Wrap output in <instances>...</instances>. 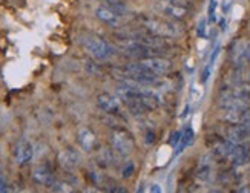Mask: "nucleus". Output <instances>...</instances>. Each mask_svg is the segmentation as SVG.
<instances>
[{"label":"nucleus","mask_w":250,"mask_h":193,"mask_svg":"<svg viewBox=\"0 0 250 193\" xmlns=\"http://www.w3.org/2000/svg\"><path fill=\"white\" fill-rule=\"evenodd\" d=\"M193 139H195V132H193V129H192L190 126H188V127L181 132V139H180V143H178V146H177V152H175V155L181 154L184 149L189 147V146L193 143Z\"/></svg>","instance_id":"obj_15"},{"label":"nucleus","mask_w":250,"mask_h":193,"mask_svg":"<svg viewBox=\"0 0 250 193\" xmlns=\"http://www.w3.org/2000/svg\"><path fill=\"white\" fill-rule=\"evenodd\" d=\"M198 36L200 37H204L206 36V20L204 19L200 21V25H198Z\"/></svg>","instance_id":"obj_24"},{"label":"nucleus","mask_w":250,"mask_h":193,"mask_svg":"<svg viewBox=\"0 0 250 193\" xmlns=\"http://www.w3.org/2000/svg\"><path fill=\"white\" fill-rule=\"evenodd\" d=\"M86 69H88V72L89 74H94V75H102V69H100V66L97 63H94V61H88L86 63Z\"/></svg>","instance_id":"obj_18"},{"label":"nucleus","mask_w":250,"mask_h":193,"mask_svg":"<svg viewBox=\"0 0 250 193\" xmlns=\"http://www.w3.org/2000/svg\"><path fill=\"white\" fill-rule=\"evenodd\" d=\"M247 83H250V72H249V77H247Z\"/></svg>","instance_id":"obj_27"},{"label":"nucleus","mask_w":250,"mask_h":193,"mask_svg":"<svg viewBox=\"0 0 250 193\" xmlns=\"http://www.w3.org/2000/svg\"><path fill=\"white\" fill-rule=\"evenodd\" d=\"M103 5L109 6L112 11H115V13L120 14L122 17H125L129 13V8L123 0H103Z\"/></svg>","instance_id":"obj_16"},{"label":"nucleus","mask_w":250,"mask_h":193,"mask_svg":"<svg viewBox=\"0 0 250 193\" xmlns=\"http://www.w3.org/2000/svg\"><path fill=\"white\" fill-rule=\"evenodd\" d=\"M80 43L83 48L88 51L95 60L100 61H107L114 57L115 49L109 41H106L104 39L94 36V34H86L80 39Z\"/></svg>","instance_id":"obj_2"},{"label":"nucleus","mask_w":250,"mask_h":193,"mask_svg":"<svg viewBox=\"0 0 250 193\" xmlns=\"http://www.w3.org/2000/svg\"><path fill=\"white\" fill-rule=\"evenodd\" d=\"M0 192H6V186H5V182L0 179Z\"/></svg>","instance_id":"obj_26"},{"label":"nucleus","mask_w":250,"mask_h":193,"mask_svg":"<svg viewBox=\"0 0 250 193\" xmlns=\"http://www.w3.org/2000/svg\"><path fill=\"white\" fill-rule=\"evenodd\" d=\"M79 144L86 152H92L97 146V136L88 127H82L79 131Z\"/></svg>","instance_id":"obj_14"},{"label":"nucleus","mask_w":250,"mask_h":193,"mask_svg":"<svg viewBox=\"0 0 250 193\" xmlns=\"http://www.w3.org/2000/svg\"><path fill=\"white\" fill-rule=\"evenodd\" d=\"M140 23L149 32H152V34L163 37V39L177 37L181 34V29L178 28V21L172 19H161L157 16L143 14L140 17Z\"/></svg>","instance_id":"obj_1"},{"label":"nucleus","mask_w":250,"mask_h":193,"mask_svg":"<svg viewBox=\"0 0 250 193\" xmlns=\"http://www.w3.org/2000/svg\"><path fill=\"white\" fill-rule=\"evenodd\" d=\"M197 176L204 181V182H208L213 178V158L212 155H204L200 161V164H198V170H197Z\"/></svg>","instance_id":"obj_13"},{"label":"nucleus","mask_w":250,"mask_h":193,"mask_svg":"<svg viewBox=\"0 0 250 193\" xmlns=\"http://www.w3.org/2000/svg\"><path fill=\"white\" fill-rule=\"evenodd\" d=\"M180 139H181V132H175L172 135V139H170V144L172 146H178V143H180Z\"/></svg>","instance_id":"obj_23"},{"label":"nucleus","mask_w":250,"mask_h":193,"mask_svg":"<svg viewBox=\"0 0 250 193\" xmlns=\"http://www.w3.org/2000/svg\"><path fill=\"white\" fill-rule=\"evenodd\" d=\"M210 72H212V66H210V64H208V66L204 68L203 74H201V81L203 83H208V80L210 77Z\"/></svg>","instance_id":"obj_20"},{"label":"nucleus","mask_w":250,"mask_h":193,"mask_svg":"<svg viewBox=\"0 0 250 193\" xmlns=\"http://www.w3.org/2000/svg\"><path fill=\"white\" fill-rule=\"evenodd\" d=\"M95 16L100 21H103V23H106L107 26H111V28H120L122 26V19L123 17L120 14H117L115 11H112L109 6L103 5V3L100 6H97Z\"/></svg>","instance_id":"obj_9"},{"label":"nucleus","mask_w":250,"mask_h":193,"mask_svg":"<svg viewBox=\"0 0 250 193\" xmlns=\"http://www.w3.org/2000/svg\"><path fill=\"white\" fill-rule=\"evenodd\" d=\"M122 49L125 51L126 56H130L138 60L147 58V57H155V56L163 54V51H160L157 48H152V46L146 45V43H141L138 40H129V39H125Z\"/></svg>","instance_id":"obj_3"},{"label":"nucleus","mask_w":250,"mask_h":193,"mask_svg":"<svg viewBox=\"0 0 250 193\" xmlns=\"http://www.w3.org/2000/svg\"><path fill=\"white\" fill-rule=\"evenodd\" d=\"M16 159L19 164H28L29 161L32 159V156H34V149H32V144L29 141H26V139H21V141L17 143L16 146Z\"/></svg>","instance_id":"obj_12"},{"label":"nucleus","mask_w":250,"mask_h":193,"mask_svg":"<svg viewBox=\"0 0 250 193\" xmlns=\"http://www.w3.org/2000/svg\"><path fill=\"white\" fill-rule=\"evenodd\" d=\"M32 181L39 186H45V187H52V184L56 182V176H54V172L48 164H40L34 170H32Z\"/></svg>","instance_id":"obj_10"},{"label":"nucleus","mask_w":250,"mask_h":193,"mask_svg":"<svg viewBox=\"0 0 250 193\" xmlns=\"http://www.w3.org/2000/svg\"><path fill=\"white\" fill-rule=\"evenodd\" d=\"M220 51H221V45H218L215 49H213V52H212V56H210V61H209V64L213 68V64H215V60L218 58V56H220Z\"/></svg>","instance_id":"obj_21"},{"label":"nucleus","mask_w":250,"mask_h":193,"mask_svg":"<svg viewBox=\"0 0 250 193\" xmlns=\"http://www.w3.org/2000/svg\"><path fill=\"white\" fill-rule=\"evenodd\" d=\"M79 163H80V154L74 147L63 149L59 154V164L63 170L71 172L79 166Z\"/></svg>","instance_id":"obj_11"},{"label":"nucleus","mask_w":250,"mask_h":193,"mask_svg":"<svg viewBox=\"0 0 250 193\" xmlns=\"http://www.w3.org/2000/svg\"><path fill=\"white\" fill-rule=\"evenodd\" d=\"M160 11L166 17L172 19V20H184L189 14V6L186 5H180V3H173V2H158L157 3Z\"/></svg>","instance_id":"obj_6"},{"label":"nucleus","mask_w":250,"mask_h":193,"mask_svg":"<svg viewBox=\"0 0 250 193\" xmlns=\"http://www.w3.org/2000/svg\"><path fill=\"white\" fill-rule=\"evenodd\" d=\"M149 192H157V193H160L161 192V187H160V184H150V189H147Z\"/></svg>","instance_id":"obj_25"},{"label":"nucleus","mask_w":250,"mask_h":193,"mask_svg":"<svg viewBox=\"0 0 250 193\" xmlns=\"http://www.w3.org/2000/svg\"><path fill=\"white\" fill-rule=\"evenodd\" d=\"M120 98H118V95H112L109 92H103L97 96V106L100 107V109L104 112V114H109V115H115L117 112H120Z\"/></svg>","instance_id":"obj_8"},{"label":"nucleus","mask_w":250,"mask_h":193,"mask_svg":"<svg viewBox=\"0 0 250 193\" xmlns=\"http://www.w3.org/2000/svg\"><path fill=\"white\" fill-rule=\"evenodd\" d=\"M111 141H112L115 154H118L123 158L129 156L135 149L132 135H130L127 131H125V129H115L111 135Z\"/></svg>","instance_id":"obj_4"},{"label":"nucleus","mask_w":250,"mask_h":193,"mask_svg":"<svg viewBox=\"0 0 250 193\" xmlns=\"http://www.w3.org/2000/svg\"><path fill=\"white\" fill-rule=\"evenodd\" d=\"M216 6H218V3H216V0H210V3H209V19H210V21H215V11H216Z\"/></svg>","instance_id":"obj_19"},{"label":"nucleus","mask_w":250,"mask_h":193,"mask_svg":"<svg viewBox=\"0 0 250 193\" xmlns=\"http://www.w3.org/2000/svg\"><path fill=\"white\" fill-rule=\"evenodd\" d=\"M145 136H146V139H145L146 144H152V143L155 141V132L154 131H147Z\"/></svg>","instance_id":"obj_22"},{"label":"nucleus","mask_w":250,"mask_h":193,"mask_svg":"<svg viewBox=\"0 0 250 193\" xmlns=\"http://www.w3.org/2000/svg\"><path fill=\"white\" fill-rule=\"evenodd\" d=\"M143 66H146L149 71H152L157 75H165L167 72H170L172 69V63L166 58H163L160 56H155V57H147V58H141L138 60Z\"/></svg>","instance_id":"obj_7"},{"label":"nucleus","mask_w":250,"mask_h":193,"mask_svg":"<svg viewBox=\"0 0 250 193\" xmlns=\"http://www.w3.org/2000/svg\"><path fill=\"white\" fill-rule=\"evenodd\" d=\"M224 138L233 144L250 143V129L243 124H229L224 131Z\"/></svg>","instance_id":"obj_5"},{"label":"nucleus","mask_w":250,"mask_h":193,"mask_svg":"<svg viewBox=\"0 0 250 193\" xmlns=\"http://www.w3.org/2000/svg\"><path fill=\"white\" fill-rule=\"evenodd\" d=\"M134 174H135V163H134V161H127V163L125 164V167H123V170H122V176L125 179H127Z\"/></svg>","instance_id":"obj_17"}]
</instances>
